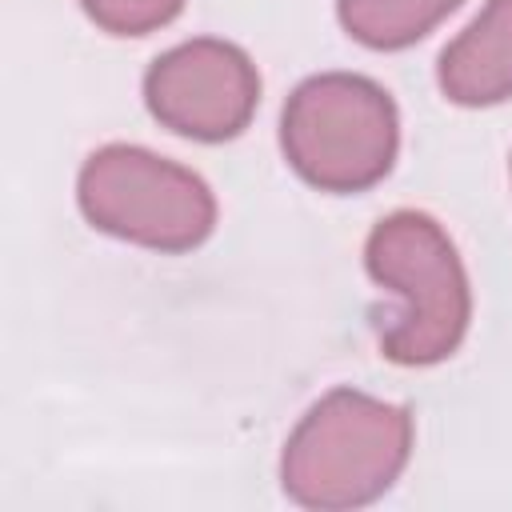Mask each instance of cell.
I'll use <instances>...</instances> for the list:
<instances>
[{
	"instance_id": "6da1fadb",
	"label": "cell",
	"mask_w": 512,
	"mask_h": 512,
	"mask_svg": "<svg viewBox=\"0 0 512 512\" xmlns=\"http://www.w3.org/2000/svg\"><path fill=\"white\" fill-rule=\"evenodd\" d=\"M412 412L360 388L324 392L288 432L280 488L312 512H348L380 500L412 456Z\"/></svg>"
},
{
	"instance_id": "7a4b0ae2",
	"label": "cell",
	"mask_w": 512,
	"mask_h": 512,
	"mask_svg": "<svg viewBox=\"0 0 512 512\" xmlns=\"http://www.w3.org/2000/svg\"><path fill=\"white\" fill-rule=\"evenodd\" d=\"M368 276L396 296V312L380 332V356L400 368L448 360L472 324V288L464 260L428 212L400 208L376 220L364 240Z\"/></svg>"
},
{
	"instance_id": "3957f363",
	"label": "cell",
	"mask_w": 512,
	"mask_h": 512,
	"mask_svg": "<svg viewBox=\"0 0 512 512\" xmlns=\"http://www.w3.org/2000/svg\"><path fill=\"white\" fill-rule=\"evenodd\" d=\"M280 152L320 192H368L392 172L400 152L396 100L360 72L308 76L284 100Z\"/></svg>"
},
{
	"instance_id": "277c9868",
	"label": "cell",
	"mask_w": 512,
	"mask_h": 512,
	"mask_svg": "<svg viewBox=\"0 0 512 512\" xmlns=\"http://www.w3.org/2000/svg\"><path fill=\"white\" fill-rule=\"evenodd\" d=\"M76 204L96 232L152 252H192L216 228L204 176L140 144L96 148L76 176Z\"/></svg>"
},
{
	"instance_id": "5b68a950",
	"label": "cell",
	"mask_w": 512,
	"mask_h": 512,
	"mask_svg": "<svg viewBox=\"0 0 512 512\" xmlns=\"http://www.w3.org/2000/svg\"><path fill=\"white\" fill-rule=\"evenodd\" d=\"M144 104L168 132L220 144L252 124L260 72L244 48L220 36H192L148 64Z\"/></svg>"
},
{
	"instance_id": "8992f818",
	"label": "cell",
	"mask_w": 512,
	"mask_h": 512,
	"mask_svg": "<svg viewBox=\"0 0 512 512\" xmlns=\"http://www.w3.org/2000/svg\"><path fill=\"white\" fill-rule=\"evenodd\" d=\"M436 84L444 100L460 108L512 100V0H484V8L444 44Z\"/></svg>"
},
{
	"instance_id": "52a82bcc",
	"label": "cell",
	"mask_w": 512,
	"mask_h": 512,
	"mask_svg": "<svg viewBox=\"0 0 512 512\" xmlns=\"http://www.w3.org/2000/svg\"><path fill=\"white\" fill-rule=\"evenodd\" d=\"M460 4L464 0H336V20L356 44L372 52H400L424 40Z\"/></svg>"
},
{
	"instance_id": "ba28073f",
	"label": "cell",
	"mask_w": 512,
	"mask_h": 512,
	"mask_svg": "<svg viewBox=\"0 0 512 512\" xmlns=\"http://www.w3.org/2000/svg\"><path fill=\"white\" fill-rule=\"evenodd\" d=\"M84 16L112 36H148L184 12V0H80Z\"/></svg>"
}]
</instances>
